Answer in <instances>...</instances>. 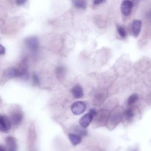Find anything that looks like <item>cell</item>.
I'll list each match as a JSON object with an SVG mask.
<instances>
[{
	"mask_svg": "<svg viewBox=\"0 0 151 151\" xmlns=\"http://www.w3.org/2000/svg\"><path fill=\"white\" fill-rule=\"evenodd\" d=\"M86 109V106L84 102L78 101L74 103L71 107L72 113L75 115H80L84 112Z\"/></svg>",
	"mask_w": 151,
	"mask_h": 151,
	"instance_id": "6da1fadb",
	"label": "cell"
},
{
	"mask_svg": "<svg viewBox=\"0 0 151 151\" xmlns=\"http://www.w3.org/2000/svg\"><path fill=\"white\" fill-rule=\"evenodd\" d=\"M25 43L28 48L32 51H37L39 47V41L37 37H31L25 40Z\"/></svg>",
	"mask_w": 151,
	"mask_h": 151,
	"instance_id": "7a4b0ae2",
	"label": "cell"
},
{
	"mask_svg": "<svg viewBox=\"0 0 151 151\" xmlns=\"http://www.w3.org/2000/svg\"><path fill=\"white\" fill-rule=\"evenodd\" d=\"M11 126L10 119L4 115H0V131L7 132L10 129Z\"/></svg>",
	"mask_w": 151,
	"mask_h": 151,
	"instance_id": "3957f363",
	"label": "cell"
},
{
	"mask_svg": "<svg viewBox=\"0 0 151 151\" xmlns=\"http://www.w3.org/2000/svg\"><path fill=\"white\" fill-rule=\"evenodd\" d=\"M23 119V114L20 110L14 111L10 117V121L15 126H18L21 124Z\"/></svg>",
	"mask_w": 151,
	"mask_h": 151,
	"instance_id": "277c9868",
	"label": "cell"
},
{
	"mask_svg": "<svg viewBox=\"0 0 151 151\" xmlns=\"http://www.w3.org/2000/svg\"><path fill=\"white\" fill-rule=\"evenodd\" d=\"M133 8V2L130 1H123L122 2L120 9L124 16H128L130 14Z\"/></svg>",
	"mask_w": 151,
	"mask_h": 151,
	"instance_id": "5b68a950",
	"label": "cell"
},
{
	"mask_svg": "<svg viewBox=\"0 0 151 151\" xmlns=\"http://www.w3.org/2000/svg\"><path fill=\"white\" fill-rule=\"evenodd\" d=\"M93 117L94 116L90 113H88L82 116L79 121V123L81 127L83 128L87 127L92 122Z\"/></svg>",
	"mask_w": 151,
	"mask_h": 151,
	"instance_id": "8992f818",
	"label": "cell"
},
{
	"mask_svg": "<svg viewBox=\"0 0 151 151\" xmlns=\"http://www.w3.org/2000/svg\"><path fill=\"white\" fill-rule=\"evenodd\" d=\"M6 144L7 149L9 151H16L17 149V145L16 140L12 136H8L6 138Z\"/></svg>",
	"mask_w": 151,
	"mask_h": 151,
	"instance_id": "52a82bcc",
	"label": "cell"
},
{
	"mask_svg": "<svg viewBox=\"0 0 151 151\" xmlns=\"http://www.w3.org/2000/svg\"><path fill=\"white\" fill-rule=\"evenodd\" d=\"M71 93L73 97L76 99L81 98L84 95L83 88L79 84H77L73 87V88L71 89Z\"/></svg>",
	"mask_w": 151,
	"mask_h": 151,
	"instance_id": "ba28073f",
	"label": "cell"
},
{
	"mask_svg": "<svg viewBox=\"0 0 151 151\" xmlns=\"http://www.w3.org/2000/svg\"><path fill=\"white\" fill-rule=\"evenodd\" d=\"M142 22L139 20H134L132 23V32L134 37H137L140 32Z\"/></svg>",
	"mask_w": 151,
	"mask_h": 151,
	"instance_id": "9c48e42d",
	"label": "cell"
},
{
	"mask_svg": "<svg viewBox=\"0 0 151 151\" xmlns=\"http://www.w3.org/2000/svg\"><path fill=\"white\" fill-rule=\"evenodd\" d=\"M5 76L8 78H12L17 77H19V70L15 68H10L6 70Z\"/></svg>",
	"mask_w": 151,
	"mask_h": 151,
	"instance_id": "30bf717a",
	"label": "cell"
},
{
	"mask_svg": "<svg viewBox=\"0 0 151 151\" xmlns=\"http://www.w3.org/2000/svg\"><path fill=\"white\" fill-rule=\"evenodd\" d=\"M68 138L71 144L74 146L78 145L81 142V136L75 133H69Z\"/></svg>",
	"mask_w": 151,
	"mask_h": 151,
	"instance_id": "8fae6325",
	"label": "cell"
},
{
	"mask_svg": "<svg viewBox=\"0 0 151 151\" xmlns=\"http://www.w3.org/2000/svg\"><path fill=\"white\" fill-rule=\"evenodd\" d=\"M134 116V113L132 109H127L123 113V117L126 120H130Z\"/></svg>",
	"mask_w": 151,
	"mask_h": 151,
	"instance_id": "7c38bea8",
	"label": "cell"
},
{
	"mask_svg": "<svg viewBox=\"0 0 151 151\" xmlns=\"http://www.w3.org/2000/svg\"><path fill=\"white\" fill-rule=\"evenodd\" d=\"M74 5L77 8H83L84 9L86 7V3L84 1H73Z\"/></svg>",
	"mask_w": 151,
	"mask_h": 151,
	"instance_id": "4fadbf2b",
	"label": "cell"
},
{
	"mask_svg": "<svg viewBox=\"0 0 151 151\" xmlns=\"http://www.w3.org/2000/svg\"><path fill=\"white\" fill-rule=\"evenodd\" d=\"M138 99V96L136 94H133L129 96L127 99V104L129 106L133 105Z\"/></svg>",
	"mask_w": 151,
	"mask_h": 151,
	"instance_id": "5bb4252c",
	"label": "cell"
},
{
	"mask_svg": "<svg viewBox=\"0 0 151 151\" xmlns=\"http://www.w3.org/2000/svg\"><path fill=\"white\" fill-rule=\"evenodd\" d=\"M117 32L119 33V34L120 35V36L122 38H125L127 35V33L126 31L125 30V29L122 27V26H118L117 27Z\"/></svg>",
	"mask_w": 151,
	"mask_h": 151,
	"instance_id": "9a60e30c",
	"label": "cell"
},
{
	"mask_svg": "<svg viewBox=\"0 0 151 151\" xmlns=\"http://www.w3.org/2000/svg\"><path fill=\"white\" fill-rule=\"evenodd\" d=\"M56 71L57 73V75L61 76H63V74L64 73L65 70H64V68H63V67H58Z\"/></svg>",
	"mask_w": 151,
	"mask_h": 151,
	"instance_id": "2e32d148",
	"label": "cell"
},
{
	"mask_svg": "<svg viewBox=\"0 0 151 151\" xmlns=\"http://www.w3.org/2000/svg\"><path fill=\"white\" fill-rule=\"evenodd\" d=\"M32 80H33V82L34 83V84H39L40 83V80H39V78L37 76V74H34L32 75Z\"/></svg>",
	"mask_w": 151,
	"mask_h": 151,
	"instance_id": "e0dca14e",
	"label": "cell"
},
{
	"mask_svg": "<svg viewBox=\"0 0 151 151\" xmlns=\"http://www.w3.org/2000/svg\"><path fill=\"white\" fill-rule=\"evenodd\" d=\"M5 52V49L3 45L0 44V55H3Z\"/></svg>",
	"mask_w": 151,
	"mask_h": 151,
	"instance_id": "ac0fdd59",
	"label": "cell"
},
{
	"mask_svg": "<svg viewBox=\"0 0 151 151\" xmlns=\"http://www.w3.org/2000/svg\"><path fill=\"white\" fill-rule=\"evenodd\" d=\"M88 113H90V114H91L93 116H96V115L97 114V111H96V110L94 109H90Z\"/></svg>",
	"mask_w": 151,
	"mask_h": 151,
	"instance_id": "d6986e66",
	"label": "cell"
},
{
	"mask_svg": "<svg viewBox=\"0 0 151 151\" xmlns=\"http://www.w3.org/2000/svg\"><path fill=\"white\" fill-rule=\"evenodd\" d=\"M103 2V1H94L93 2V3L95 5H98V4H100V3Z\"/></svg>",
	"mask_w": 151,
	"mask_h": 151,
	"instance_id": "ffe728a7",
	"label": "cell"
},
{
	"mask_svg": "<svg viewBox=\"0 0 151 151\" xmlns=\"http://www.w3.org/2000/svg\"><path fill=\"white\" fill-rule=\"evenodd\" d=\"M0 151H6V149L3 146L0 145Z\"/></svg>",
	"mask_w": 151,
	"mask_h": 151,
	"instance_id": "44dd1931",
	"label": "cell"
},
{
	"mask_svg": "<svg viewBox=\"0 0 151 151\" xmlns=\"http://www.w3.org/2000/svg\"><path fill=\"white\" fill-rule=\"evenodd\" d=\"M17 2L19 5H22V4L25 3V1H17Z\"/></svg>",
	"mask_w": 151,
	"mask_h": 151,
	"instance_id": "7402d4cb",
	"label": "cell"
},
{
	"mask_svg": "<svg viewBox=\"0 0 151 151\" xmlns=\"http://www.w3.org/2000/svg\"><path fill=\"white\" fill-rule=\"evenodd\" d=\"M134 151H137V150H134Z\"/></svg>",
	"mask_w": 151,
	"mask_h": 151,
	"instance_id": "603a6c76",
	"label": "cell"
}]
</instances>
